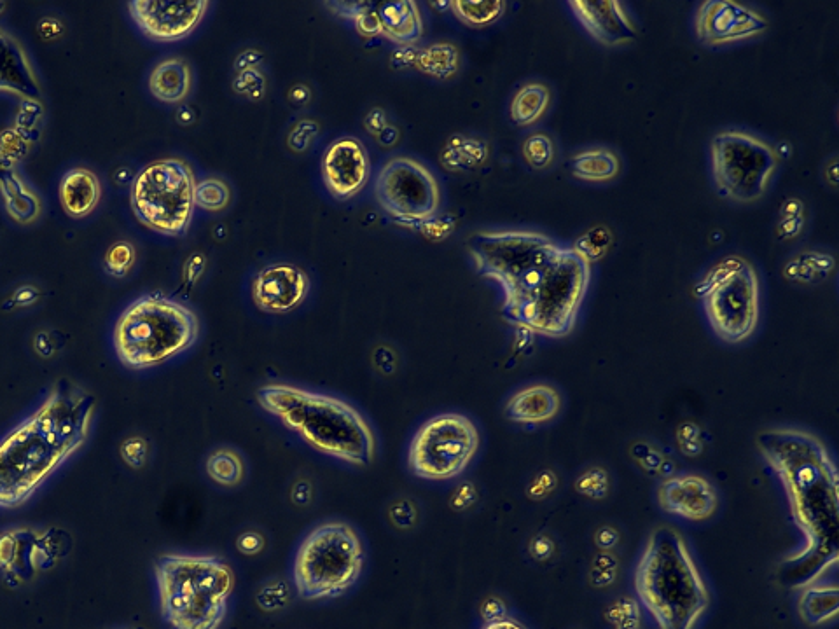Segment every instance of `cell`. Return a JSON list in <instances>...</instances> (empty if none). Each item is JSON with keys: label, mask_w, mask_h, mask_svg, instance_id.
<instances>
[{"label": "cell", "mask_w": 839, "mask_h": 629, "mask_svg": "<svg viewBox=\"0 0 839 629\" xmlns=\"http://www.w3.org/2000/svg\"><path fill=\"white\" fill-rule=\"evenodd\" d=\"M476 271L502 289V315L513 317L541 284L560 243L539 231H478L469 238Z\"/></svg>", "instance_id": "cell-7"}, {"label": "cell", "mask_w": 839, "mask_h": 629, "mask_svg": "<svg viewBox=\"0 0 839 629\" xmlns=\"http://www.w3.org/2000/svg\"><path fill=\"white\" fill-rule=\"evenodd\" d=\"M193 86V72L184 58L172 56L154 65L149 74V91L163 104H181Z\"/></svg>", "instance_id": "cell-26"}, {"label": "cell", "mask_w": 839, "mask_h": 629, "mask_svg": "<svg viewBox=\"0 0 839 629\" xmlns=\"http://www.w3.org/2000/svg\"><path fill=\"white\" fill-rule=\"evenodd\" d=\"M236 546L243 554H257L263 549V537L259 533H243L236 542Z\"/></svg>", "instance_id": "cell-44"}, {"label": "cell", "mask_w": 839, "mask_h": 629, "mask_svg": "<svg viewBox=\"0 0 839 629\" xmlns=\"http://www.w3.org/2000/svg\"><path fill=\"white\" fill-rule=\"evenodd\" d=\"M95 397L60 381L34 415L0 441V507L25 504L90 434Z\"/></svg>", "instance_id": "cell-2"}, {"label": "cell", "mask_w": 839, "mask_h": 629, "mask_svg": "<svg viewBox=\"0 0 839 629\" xmlns=\"http://www.w3.org/2000/svg\"><path fill=\"white\" fill-rule=\"evenodd\" d=\"M756 446L784 486L792 521L803 533V549L782 563V581L805 588L838 563V469L826 444L805 430H764Z\"/></svg>", "instance_id": "cell-1"}, {"label": "cell", "mask_w": 839, "mask_h": 629, "mask_svg": "<svg viewBox=\"0 0 839 629\" xmlns=\"http://www.w3.org/2000/svg\"><path fill=\"white\" fill-rule=\"evenodd\" d=\"M570 172L583 182H611L621 173V159L609 147H590L570 158Z\"/></svg>", "instance_id": "cell-28"}, {"label": "cell", "mask_w": 839, "mask_h": 629, "mask_svg": "<svg viewBox=\"0 0 839 629\" xmlns=\"http://www.w3.org/2000/svg\"><path fill=\"white\" fill-rule=\"evenodd\" d=\"M147 455H149V446H147L146 439H142V437H128L125 443L121 444V457L133 469L144 467Z\"/></svg>", "instance_id": "cell-41"}, {"label": "cell", "mask_w": 839, "mask_h": 629, "mask_svg": "<svg viewBox=\"0 0 839 629\" xmlns=\"http://www.w3.org/2000/svg\"><path fill=\"white\" fill-rule=\"evenodd\" d=\"M233 88L238 95H243V97L259 98L263 97L266 81L259 69L240 70L236 72Z\"/></svg>", "instance_id": "cell-39"}, {"label": "cell", "mask_w": 839, "mask_h": 629, "mask_svg": "<svg viewBox=\"0 0 839 629\" xmlns=\"http://www.w3.org/2000/svg\"><path fill=\"white\" fill-rule=\"evenodd\" d=\"M0 91L30 102L42 98V86L27 49L14 35L0 28Z\"/></svg>", "instance_id": "cell-21"}, {"label": "cell", "mask_w": 839, "mask_h": 629, "mask_svg": "<svg viewBox=\"0 0 839 629\" xmlns=\"http://www.w3.org/2000/svg\"><path fill=\"white\" fill-rule=\"evenodd\" d=\"M591 264L572 247L562 245L530 298L509 324L544 338H565L590 289Z\"/></svg>", "instance_id": "cell-9"}, {"label": "cell", "mask_w": 839, "mask_h": 629, "mask_svg": "<svg viewBox=\"0 0 839 629\" xmlns=\"http://www.w3.org/2000/svg\"><path fill=\"white\" fill-rule=\"evenodd\" d=\"M696 294L717 338L729 345L754 334L761 313V284L754 264L742 256L715 263L696 285Z\"/></svg>", "instance_id": "cell-10"}, {"label": "cell", "mask_w": 839, "mask_h": 629, "mask_svg": "<svg viewBox=\"0 0 839 629\" xmlns=\"http://www.w3.org/2000/svg\"><path fill=\"white\" fill-rule=\"evenodd\" d=\"M824 177H826L827 182H829L831 186H836V184H838V161H836V158L831 159V161H829V165H826Z\"/></svg>", "instance_id": "cell-49"}, {"label": "cell", "mask_w": 839, "mask_h": 629, "mask_svg": "<svg viewBox=\"0 0 839 629\" xmlns=\"http://www.w3.org/2000/svg\"><path fill=\"white\" fill-rule=\"evenodd\" d=\"M521 154L532 170H548L556 159L555 140L548 133L534 132L523 140Z\"/></svg>", "instance_id": "cell-35"}, {"label": "cell", "mask_w": 839, "mask_h": 629, "mask_svg": "<svg viewBox=\"0 0 839 629\" xmlns=\"http://www.w3.org/2000/svg\"><path fill=\"white\" fill-rule=\"evenodd\" d=\"M633 586L658 629H694L712 602L687 540L666 526L647 535Z\"/></svg>", "instance_id": "cell-4"}, {"label": "cell", "mask_w": 839, "mask_h": 629, "mask_svg": "<svg viewBox=\"0 0 839 629\" xmlns=\"http://www.w3.org/2000/svg\"><path fill=\"white\" fill-rule=\"evenodd\" d=\"M413 65L420 72L436 79H451L460 69V51L451 42H434L427 48L420 49Z\"/></svg>", "instance_id": "cell-31"}, {"label": "cell", "mask_w": 839, "mask_h": 629, "mask_svg": "<svg viewBox=\"0 0 839 629\" xmlns=\"http://www.w3.org/2000/svg\"><path fill=\"white\" fill-rule=\"evenodd\" d=\"M507 4L502 0H486V2H467V0H453L450 11L457 20L471 28H485L499 21L506 13Z\"/></svg>", "instance_id": "cell-34"}, {"label": "cell", "mask_w": 839, "mask_h": 629, "mask_svg": "<svg viewBox=\"0 0 839 629\" xmlns=\"http://www.w3.org/2000/svg\"><path fill=\"white\" fill-rule=\"evenodd\" d=\"M207 0L160 2L133 0L128 11L140 30L154 41L175 42L193 34L209 9Z\"/></svg>", "instance_id": "cell-16"}, {"label": "cell", "mask_w": 839, "mask_h": 629, "mask_svg": "<svg viewBox=\"0 0 839 629\" xmlns=\"http://www.w3.org/2000/svg\"><path fill=\"white\" fill-rule=\"evenodd\" d=\"M261 60H263V55H261L259 51L249 49V51H245V53H242V55L236 58V72H240V70L257 69V65L261 63Z\"/></svg>", "instance_id": "cell-46"}, {"label": "cell", "mask_w": 839, "mask_h": 629, "mask_svg": "<svg viewBox=\"0 0 839 629\" xmlns=\"http://www.w3.org/2000/svg\"><path fill=\"white\" fill-rule=\"evenodd\" d=\"M805 228V214L791 215V217H780L778 222V235L784 240H792Z\"/></svg>", "instance_id": "cell-43"}, {"label": "cell", "mask_w": 839, "mask_h": 629, "mask_svg": "<svg viewBox=\"0 0 839 629\" xmlns=\"http://www.w3.org/2000/svg\"><path fill=\"white\" fill-rule=\"evenodd\" d=\"M257 401L312 450L355 467L373 464L375 432L361 411L348 402L289 383L264 385L257 392Z\"/></svg>", "instance_id": "cell-3"}, {"label": "cell", "mask_w": 839, "mask_h": 629, "mask_svg": "<svg viewBox=\"0 0 839 629\" xmlns=\"http://www.w3.org/2000/svg\"><path fill=\"white\" fill-rule=\"evenodd\" d=\"M312 289L310 277L303 268L292 263L264 266L250 284L254 305L270 315L291 313L305 303Z\"/></svg>", "instance_id": "cell-17"}, {"label": "cell", "mask_w": 839, "mask_h": 629, "mask_svg": "<svg viewBox=\"0 0 839 629\" xmlns=\"http://www.w3.org/2000/svg\"><path fill=\"white\" fill-rule=\"evenodd\" d=\"M380 37L399 46H411L423 35V18L417 2L373 4Z\"/></svg>", "instance_id": "cell-24"}, {"label": "cell", "mask_w": 839, "mask_h": 629, "mask_svg": "<svg viewBox=\"0 0 839 629\" xmlns=\"http://www.w3.org/2000/svg\"><path fill=\"white\" fill-rule=\"evenodd\" d=\"M196 313L175 299L149 294L133 301L114 325V348L128 369L161 366L195 345Z\"/></svg>", "instance_id": "cell-6"}, {"label": "cell", "mask_w": 839, "mask_h": 629, "mask_svg": "<svg viewBox=\"0 0 839 629\" xmlns=\"http://www.w3.org/2000/svg\"><path fill=\"white\" fill-rule=\"evenodd\" d=\"M479 432L464 415L443 413L417 430L408 462L415 476L427 481H448L460 476L478 453Z\"/></svg>", "instance_id": "cell-13"}, {"label": "cell", "mask_w": 839, "mask_h": 629, "mask_svg": "<svg viewBox=\"0 0 839 629\" xmlns=\"http://www.w3.org/2000/svg\"><path fill=\"white\" fill-rule=\"evenodd\" d=\"M770 21L756 9L733 0H707L694 14V34L708 48H722L766 34Z\"/></svg>", "instance_id": "cell-15"}, {"label": "cell", "mask_w": 839, "mask_h": 629, "mask_svg": "<svg viewBox=\"0 0 839 629\" xmlns=\"http://www.w3.org/2000/svg\"><path fill=\"white\" fill-rule=\"evenodd\" d=\"M102 186L97 175L88 168H74L60 182V201L70 217L83 219L97 208Z\"/></svg>", "instance_id": "cell-25"}, {"label": "cell", "mask_w": 839, "mask_h": 629, "mask_svg": "<svg viewBox=\"0 0 839 629\" xmlns=\"http://www.w3.org/2000/svg\"><path fill=\"white\" fill-rule=\"evenodd\" d=\"M195 173L179 158L144 166L132 182L130 205L146 228L165 236H182L195 214Z\"/></svg>", "instance_id": "cell-11"}, {"label": "cell", "mask_w": 839, "mask_h": 629, "mask_svg": "<svg viewBox=\"0 0 839 629\" xmlns=\"http://www.w3.org/2000/svg\"><path fill=\"white\" fill-rule=\"evenodd\" d=\"M490 154L486 142L469 135H453L441 151V163L450 172H469L485 163Z\"/></svg>", "instance_id": "cell-30"}, {"label": "cell", "mask_w": 839, "mask_h": 629, "mask_svg": "<svg viewBox=\"0 0 839 629\" xmlns=\"http://www.w3.org/2000/svg\"><path fill=\"white\" fill-rule=\"evenodd\" d=\"M483 629H527L523 624L518 623V621H514V619H509V617H504V619H499V621H493V623H486L485 628Z\"/></svg>", "instance_id": "cell-47"}, {"label": "cell", "mask_w": 839, "mask_h": 629, "mask_svg": "<svg viewBox=\"0 0 839 629\" xmlns=\"http://www.w3.org/2000/svg\"><path fill=\"white\" fill-rule=\"evenodd\" d=\"M205 469L210 479L224 488H235L245 477L242 455L233 448H217L212 451Z\"/></svg>", "instance_id": "cell-33"}, {"label": "cell", "mask_w": 839, "mask_h": 629, "mask_svg": "<svg viewBox=\"0 0 839 629\" xmlns=\"http://www.w3.org/2000/svg\"><path fill=\"white\" fill-rule=\"evenodd\" d=\"M611 243V231L598 226V228L590 229L586 235L581 236L572 249L576 250L579 256H583L591 264L605 256V252L609 250Z\"/></svg>", "instance_id": "cell-38"}, {"label": "cell", "mask_w": 839, "mask_h": 629, "mask_svg": "<svg viewBox=\"0 0 839 629\" xmlns=\"http://www.w3.org/2000/svg\"><path fill=\"white\" fill-rule=\"evenodd\" d=\"M567 6L584 30L607 48H618L635 42L638 27L630 11L616 0H569Z\"/></svg>", "instance_id": "cell-19"}, {"label": "cell", "mask_w": 839, "mask_h": 629, "mask_svg": "<svg viewBox=\"0 0 839 629\" xmlns=\"http://www.w3.org/2000/svg\"><path fill=\"white\" fill-rule=\"evenodd\" d=\"M562 409V397L553 385L534 383L509 397L506 416L521 425H541L555 420Z\"/></svg>", "instance_id": "cell-23"}, {"label": "cell", "mask_w": 839, "mask_h": 629, "mask_svg": "<svg viewBox=\"0 0 839 629\" xmlns=\"http://www.w3.org/2000/svg\"><path fill=\"white\" fill-rule=\"evenodd\" d=\"M322 179L336 200L347 201L361 193L371 175L368 149L361 140L341 137L329 144L322 156Z\"/></svg>", "instance_id": "cell-18"}, {"label": "cell", "mask_w": 839, "mask_h": 629, "mask_svg": "<svg viewBox=\"0 0 839 629\" xmlns=\"http://www.w3.org/2000/svg\"><path fill=\"white\" fill-rule=\"evenodd\" d=\"M41 533L16 528L0 535V570L13 586L30 581L37 570V549Z\"/></svg>", "instance_id": "cell-22"}, {"label": "cell", "mask_w": 839, "mask_h": 629, "mask_svg": "<svg viewBox=\"0 0 839 629\" xmlns=\"http://www.w3.org/2000/svg\"><path fill=\"white\" fill-rule=\"evenodd\" d=\"M553 100V93L549 90L548 84L525 83L514 93L511 105H509V116L514 125L532 126L539 123Z\"/></svg>", "instance_id": "cell-29"}, {"label": "cell", "mask_w": 839, "mask_h": 629, "mask_svg": "<svg viewBox=\"0 0 839 629\" xmlns=\"http://www.w3.org/2000/svg\"><path fill=\"white\" fill-rule=\"evenodd\" d=\"M376 200L385 214L408 226H423L441 208V187L422 161L410 156L390 158L375 180Z\"/></svg>", "instance_id": "cell-14"}, {"label": "cell", "mask_w": 839, "mask_h": 629, "mask_svg": "<svg viewBox=\"0 0 839 629\" xmlns=\"http://www.w3.org/2000/svg\"><path fill=\"white\" fill-rule=\"evenodd\" d=\"M833 270V256L808 250L801 256L792 257L791 261L785 264L784 275L792 282L812 284V282H822Z\"/></svg>", "instance_id": "cell-32"}, {"label": "cell", "mask_w": 839, "mask_h": 629, "mask_svg": "<svg viewBox=\"0 0 839 629\" xmlns=\"http://www.w3.org/2000/svg\"><path fill=\"white\" fill-rule=\"evenodd\" d=\"M231 203V189L221 179L209 177L198 180L195 187V207L205 212H222Z\"/></svg>", "instance_id": "cell-36"}, {"label": "cell", "mask_w": 839, "mask_h": 629, "mask_svg": "<svg viewBox=\"0 0 839 629\" xmlns=\"http://www.w3.org/2000/svg\"><path fill=\"white\" fill-rule=\"evenodd\" d=\"M481 614L485 617L486 623H493V621H499V619L506 617V607L497 598H490L483 603Z\"/></svg>", "instance_id": "cell-45"}, {"label": "cell", "mask_w": 839, "mask_h": 629, "mask_svg": "<svg viewBox=\"0 0 839 629\" xmlns=\"http://www.w3.org/2000/svg\"><path fill=\"white\" fill-rule=\"evenodd\" d=\"M161 616L172 629H219L228 614L235 575L214 556L165 554L156 561Z\"/></svg>", "instance_id": "cell-5"}, {"label": "cell", "mask_w": 839, "mask_h": 629, "mask_svg": "<svg viewBox=\"0 0 839 629\" xmlns=\"http://www.w3.org/2000/svg\"><path fill=\"white\" fill-rule=\"evenodd\" d=\"M35 298H37V291H35V289H32V287H23V289L16 292L14 301H16L18 305H30Z\"/></svg>", "instance_id": "cell-48"}, {"label": "cell", "mask_w": 839, "mask_h": 629, "mask_svg": "<svg viewBox=\"0 0 839 629\" xmlns=\"http://www.w3.org/2000/svg\"><path fill=\"white\" fill-rule=\"evenodd\" d=\"M364 567V547L352 526L329 521L315 526L298 547L294 584L305 600L336 598L354 586Z\"/></svg>", "instance_id": "cell-8"}, {"label": "cell", "mask_w": 839, "mask_h": 629, "mask_svg": "<svg viewBox=\"0 0 839 629\" xmlns=\"http://www.w3.org/2000/svg\"><path fill=\"white\" fill-rule=\"evenodd\" d=\"M389 516L390 521L403 530H408L417 523V509L408 500H399L390 505Z\"/></svg>", "instance_id": "cell-42"}, {"label": "cell", "mask_w": 839, "mask_h": 629, "mask_svg": "<svg viewBox=\"0 0 839 629\" xmlns=\"http://www.w3.org/2000/svg\"><path fill=\"white\" fill-rule=\"evenodd\" d=\"M135 259H137V250H135L132 243L126 242V240H119V242L111 245L109 250L105 252V271L111 277L125 278L132 271Z\"/></svg>", "instance_id": "cell-37"}, {"label": "cell", "mask_w": 839, "mask_h": 629, "mask_svg": "<svg viewBox=\"0 0 839 629\" xmlns=\"http://www.w3.org/2000/svg\"><path fill=\"white\" fill-rule=\"evenodd\" d=\"M777 149L754 133L729 128L710 142V168L722 198L742 205L761 200L778 170Z\"/></svg>", "instance_id": "cell-12"}, {"label": "cell", "mask_w": 839, "mask_h": 629, "mask_svg": "<svg viewBox=\"0 0 839 629\" xmlns=\"http://www.w3.org/2000/svg\"><path fill=\"white\" fill-rule=\"evenodd\" d=\"M799 591L798 610L803 623L817 628L838 617L839 589L836 584L812 582Z\"/></svg>", "instance_id": "cell-27"}, {"label": "cell", "mask_w": 839, "mask_h": 629, "mask_svg": "<svg viewBox=\"0 0 839 629\" xmlns=\"http://www.w3.org/2000/svg\"><path fill=\"white\" fill-rule=\"evenodd\" d=\"M319 133V125L313 123L310 119H303L294 125L289 137H287V144L291 147L294 153H305L308 147L312 146L313 139Z\"/></svg>", "instance_id": "cell-40"}, {"label": "cell", "mask_w": 839, "mask_h": 629, "mask_svg": "<svg viewBox=\"0 0 839 629\" xmlns=\"http://www.w3.org/2000/svg\"><path fill=\"white\" fill-rule=\"evenodd\" d=\"M658 504L666 514L687 521H705L712 518L719 497L714 484L698 474H677L666 477L658 488Z\"/></svg>", "instance_id": "cell-20"}]
</instances>
